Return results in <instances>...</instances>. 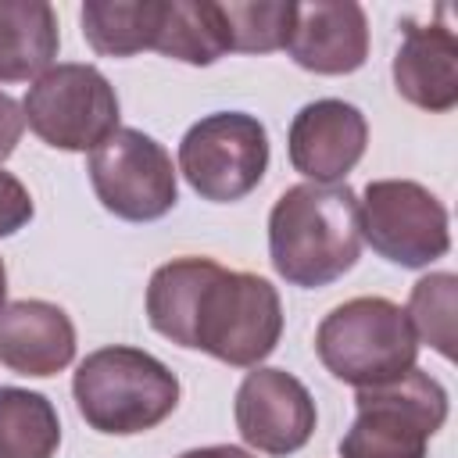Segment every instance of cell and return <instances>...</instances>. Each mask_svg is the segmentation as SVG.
I'll return each mask as SVG.
<instances>
[{
    "mask_svg": "<svg viewBox=\"0 0 458 458\" xmlns=\"http://www.w3.org/2000/svg\"><path fill=\"white\" fill-rule=\"evenodd\" d=\"M147 322L179 347L254 369L283 336V304L276 286L254 272H229L211 258H175L150 276Z\"/></svg>",
    "mask_w": 458,
    "mask_h": 458,
    "instance_id": "6da1fadb",
    "label": "cell"
},
{
    "mask_svg": "<svg viewBox=\"0 0 458 458\" xmlns=\"http://www.w3.org/2000/svg\"><path fill=\"white\" fill-rule=\"evenodd\" d=\"M361 254L358 197L347 182H297L268 215L272 268L301 290L329 286Z\"/></svg>",
    "mask_w": 458,
    "mask_h": 458,
    "instance_id": "7a4b0ae2",
    "label": "cell"
},
{
    "mask_svg": "<svg viewBox=\"0 0 458 458\" xmlns=\"http://www.w3.org/2000/svg\"><path fill=\"white\" fill-rule=\"evenodd\" d=\"M72 394L89 429L107 437H132L154 429L175 411L179 379L154 354L111 344L79 361Z\"/></svg>",
    "mask_w": 458,
    "mask_h": 458,
    "instance_id": "3957f363",
    "label": "cell"
},
{
    "mask_svg": "<svg viewBox=\"0 0 458 458\" xmlns=\"http://www.w3.org/2000/svg\"><path fill=\"white\" fill-rule=\"evenodd\" d=\"M315 354L340 383L361 390L415 369L419 340L401 304L386 297H354L318 322Z\"/></svg>",
    "mask_w": 458,
    "mask_h": 458,
    "instance_id": "277c9868",
    "label": "cell"
},
{
    "mask_svg": "<svg viewBox=\"0 0 458 458\" xmlns=\"http://www.w3.org/2000/svg\"><path fill=\"white\" fill-rule=\"evenodd\" d=\"M354 404L340 458H426L429 437L447 422V390L419 365L401 379L361 386Z\"/></svg>",
    "mask_w": 458,
    "mask_h": 458,
    "instance_id": "5b68a950",
    "label": "cell"
},
{
    "mask_svg": "<svg viewBox=\"0 0 458 458\" xmlns=\"http://www.w3.org/2000/svg\"><path fill=\"white\" fill-rule=\"evenodd\" d=\"M21 118L47 147L97 150L118 129V93L100 68L64 61L29 86Z\"/></svg>",
    "mask_w": 458,
    "mask_h": 458,
    "instance_id": "8992f818",
    "label": "cell"
},
{
    "mask_svg": "<svg viewBox=\"0 0 458 458\" xmlns=\"http://www.w3.org/2000/svg\"><path fill=\"white\" fill-rule=\"evenodd\" d=\"M179 172L204 200H243L268 172V132L247 111L204 114L179 143Z\"/></svg>",
    "mask_w": 458,
    "mask_h": 458,
    "instance_id": "52a82bcc",
    "label": "cell"
},
{
    "mask_svg": "<svg viewBox=\"0 0 458 458\" xmlns=\"http://www.w3.org/2000/svg\"><path fill=\"white\" fill-rule=\"evenodd\" d=\"M89 182L122 222H157L179 200L172 154L140 129H114L89 154Z\"/></svg>",
    "mask_w": 458,
    "mask_h": 458,
    "instance_id": "ba28073f",
    "label": "cell"
},
{
    "mask_svg": "<svg viewBox=\"0 0 458 458\" xmlns=\"http://www.w3.org/2000/svg\"><path fill=\"white\" fill-rule=\"evenodd\" d=\"M361 240L401 268H426L451 247L447 208L411 179H376L358 200Z\"/></svg>",
    "mask_w": 458,
    "mask_h": 458,
    "instance_id": "9c48e42d",
    "label": "cell"
},
{
    "mask_svg": "<svg viewBox=\"0 0 458 458\" xmlns=\"http://www.w3.org/2000/svg\"><path fill=\"white\" fill-rule=\"evenodd\" d=\"M236 429L261 454H293L315 433V401L286 369L254 365L236 390Z\"/></svg>",
    "mask_w": 458,
    "mask_h": 458,
    "instance_id": "30bf717a",
    "label": "cell"
},
{
    "mask_svg": "<svg viewBox=\"0 0 458 458\" xmlns=\"http://www.w3.org/2000/svg\"><path fill=\"white\" fill-rule=\"evenodd\" d=\"M369 143L365 114L336 97L304 104L290 122V165L311 182H344Z\"/></svg>",
    "mask_w": 458,
    "mask_h": 458,
    "instance_id": "8fae6325",
    "label": "cell"
},
{
    "mask_svg": "<svg viewBox=\"0 0 458 458\" xmlns=\"http://www.w3.org/2000/svg\"><path fill=\"white\" fill-rule=\"evenodd\" d=\"M293 64L315 75H351L369 57V18L354 0L297 4L286 39Z\"/></svg>",
    "mask_w": 458,
    "mask_h": 458,
    "instance_id": "7c38bea8",
    "label": "cell"
},
{
    "mask_svg": "<svg viewBox=\"0 0 458 458\" xmlns=\"http://www.w3.org/2000/svg\"><path fill=\"white\" fill-rule=\"evenodd\" d=\"M75 358V326L50 301H14L0 311V361L18 376L47 379Z\"/></svg>",
    "mask_w": 458,
    "mask_h": 458,
    "instance_id": "4fadbf2b",
    "label": "cell"
},
{
    "mask_svg": "<svg viewBox=\"0 0 458 458\" xmlns=\"http://www.w3.org/2000/svg\"><path fill=\"white\" fill-rule=\"evenodd\" d=\"M397 93L433 114L458 104V39L447 25H404V43L394 54Z\"/></svg>",
    "mask_w": 458,
    "mask_h": 458,
    "instance_id": "5bb4252c",
    "label": "cell"
},
{
    "mask_svg": "<svg viewBox=\"0 0 458 458\" xmlns=\"http://www.w3.org/2000/svg\"><path fill=\"white\" fill-rule=\"evenodd\" d=\"M61 47L57 14L43 0H0V82L39 79Z\"/></svg>",
    "mask_w": 458,
    "mask_h": 458,
    "instance_id": "9a60e30c",
    "label": "cell"
},
{
    "mask_svg": "<svg viewBox=\"0 0 458 458\" xmlns=\"http://www.w3.org/2000/svg\"><path fill=\"white\" fill-rule=\"evenodd\" d=\"M154 50L186 64H215L233 50L222 4L211 0H161Z\"/></svg>",
    "mask_w": 458,
    "mask_h": 458,
    "instance_id": "2e32d148",
    "label": "cell"
},
{
    "mask_svg": "<svg viewBox=\"0 0 458 458\" xmlns=\"http://www.w3.org/2000/svg\"><path fill=\"white\" fill-rule=\"evenodd\" d=\"M86 43L104 57H132L154 50L161 0H89L79 11Z\"/></svg>",
    "mask_w": 458,
    "mask_h": 458,
    "instance_id": "e0dca14e",
    "label": "cell"
},
{
    "mask_svg": "<svg viewBox=\"0 0 458 458\" xmlns=\"http://www.w3.org/2000/svg\"><path fill=\"white\" fill-rule=\"evenodd\" d=\"M57 444V408L36 390L0 386V458H54Z\"/></svg>",
    "mask_w": 458,
    "mask_h": 458,
    "instance_id": "ac0fdd59",
    "label": "cell"
},
{
    "mask_svg": "<svg viewBox=\"0 0 458 458\" xmlns=\"http://www.w3.org/2000/svg\"><path fill=\"white\" fill-rule=\"evenodd\" d=\"M454 297H458L454 272H433L411 286L404 311L415 329V340H426L447 361L454 358Z\"/></svg>",
    "mask_w": 458,
    "mask_h": 458,
    "instance_id": "d6986e66",
    "label": "cell"
},
{
    "mask_svg": "<svg viewBox=\"0 0 458 458\" xmlns=\"http://www.w3.org/2000/svg\"><path fill=\"white\" fill-rule=\"evenodd\" d=\"M229 43L240 54H272L286 47L297 4L290 0H250V4H222Z\"/></svg>",
    "mask_w": 458,
    "mask_h": 458,
    "instance_id": "ffe728a7",
    "label": "cell"
},
{
    "mask_svg": "<svg viewBox=\"0 0 458 458\" xmlns=\"http://www.w3.org/2000/svg\"><path fill=\"white\" fill-rule=\"evenodd\" d=\"M32 211H36L32 208V197L21 186V179L0 168V236H11L21 225H29Z\"/></svg>",
    "mask_w": 458,
    "mask_h": 458,
    "instance_id": "44dd1931",
    "label": "cell"
},
{
    "mask_svg": "<svg viewBox=\"0 0 458 458\" xmlns=\"http://www.w3.org/2000/svg\"><path fill=\"white\" fill-rule=\"evenodd\" d=\"M21 129H25V118H21V104L0 89V161H7L21 140Z\"/></svg>",
    "mask_w": 458,
    "mask_h": 458,
    "instance_id": "7402d4cb",
    "label": "cell"
},
{
    "mask_svg": "<svg viewBox=\"0 0 458 458\" xmlns=\"http://www.w3.org/2000/svg\"><path fill=\"white\" fill-rule=\"evenodd\" d=\"M179 458H254V454H250V451H243V447H233V444H211V447L182 451Z\"/></svg>",
    "mask_w": 458,
    "mask_h": 458,
    "instance_id": "603a6c76",
    "label": "cell"
},
{
    "mask_svg": "<svg viewBox=\"0 0 458 458\" xmlns=\"http://www.w3.org/2000/svg\"><path fill=\"white\" fill-rule=\"evenodd\" d=\"M4 297H7V268L0 261V311H4Z\"/></svg>",
    "mask_w": 458,
    "mask_h": 458,
    "instance_id": "cb8c5ba5",
    "label": "cell"
}]
</instances>
